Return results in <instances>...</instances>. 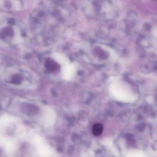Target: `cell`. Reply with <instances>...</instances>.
<instances>
[{
	"label": "cell",
	"instance_id": "cell-1",
	"mask_svg": "<svg viewBox=\"0 0 157 157\" xmlns=\"http://www.w3.org/2000/svg\"><path fill=\"white\" fill-rule=\"evenodd\" d=\"M22 31L17 22L8 18L0 20V43L7 46L20 44Z\"/></svg>",
	"mask_w": 157,
	"mask_h": 157
},
{
	"label": "cell",
	"instance_id": "cell-2",
	"mask_svg": "<svg viewBox=\"0 0 157 157\" xmlns=\"http://www.w3.org/2000/svg\"><path fill=\"white\" fill-rule=\"evenodd\" d=\"M30 74L24 67L18 65L9 66L5 69L1 76L2 81L12 87H27Z\"/></svg>",
	"mask_w": 157,
	"mask_h": 157
},
{
	"label": "cell",
	"instance_id": "cell-3",
	"mask_svg": "<svg viewBox=\"0 0 157 157\" xmlns=\"http://www.w3.org/2000/svg\"><path fill=\"white\" fill-rule=\"evenodd\" d=\"M109 87L111 93L119 99L128 100L132 98V91L129 86L118 79H113Z\"/></svg>",
	"mask_w": 157,
	"mask_h": 157
},
{
	"label": "cell",
	"instance_id": "cell-4",
	"mask_svg": "<svg viewBox=\"0 0 157 157\" xmlns=\"http://www.w3.org/2000/svg\"><path fill=\"white\" fill-rule=\"evenodd\" d=\"M77 71L75 64L70 63L63 65L61 69V77L63 80L71 81L75 76Z\"/></svg>",
	"mask_w": 157,
	"mask_h": 157
},
{
	"label": "cell",
	"instance_id": "cell-5",
	"mask_svg": "<svg viewBox=\"0 0 157 157\" xmlns=\"http://www.w3.org/2000/svg\"><path fill=\"white\" fill-rule=\"evenodd\" d=\"M52 56L53 60H55L57 62L62 65H65L71 63L68 57L61 53H53Z\"/></svg>",
	"mask_w": 157,
	"mask_h": 157
},
{
	"label": "cell",
	"instance_id": "cell-6",
	"mask_svg": "<svg viewBox=\"0 0 157 157\" xmlns=\"http://www.w3.org/2000/svg\"><path fill=\"white\" fill-rule=\"evenodd\" d=\"M102 130H103V127H102V125L101 124H98L94 125L92 131H93V133L94 134V135L98 136L101 134Z\"/></svg>",
	"mask_w": 157,
	"mask_h": 157
},
{
	"label": "cell",
	"instance_id": "cell-7",
	"mask_svg": "<svg viewBox=\"0 0 157 157\" xmlns=\"http://www.w3.org/2000/svg\"><path fill=\"white\" fill-rule=\"evenodd\" d=\"M154 34H155V36H157V27L154 29Z\"/></svg>",
	"mask_w": 157,
	"mask_h": 157
}]
</instances>
